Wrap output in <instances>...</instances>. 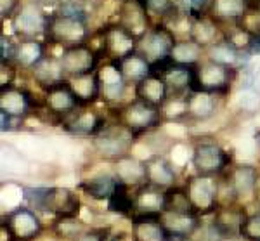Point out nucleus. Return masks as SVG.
<instances>
[{
	"label": "nucleus",
	"instance_id": "f257e3e1",
	"mask_svg": "<svg viewBox=\"0 0 260 241\" xmlns=\"http://www.w3.org/2000/svg\"><path fill=\"white\" fill-rule=\"evenodd\" d=\"M137 134L121 122L106 124L95 135H92V147L108 160H118L130 155Z\"/></svg>",
	"mask_w": 260,
	"mask_h": 241
},
{
	"label": "nucleus",
	"instance_id": "f03ea898",
	"mask_svg": "<svg viewBox=\"0 0 260 241\" xmlns=\"http://www.w3.org/2000/svg\"><path fill=\"white\" fill-rule=\"evenodd\" d=\"M50 44H59L62 49L73 47L78 44H85L89 40V28H87V19L77 18V16L66 14H50L49 26L45 33Z\"/></svg>",
	"mask_w": 260,
	"mask_h": 241
},
{
	"label": "nucleus",
	"instance_id": "7ed1b4c3",
	"mask_svg": "<svg viewBox=\"0 0 260 241\" xmlns=\"http://www.w3.org/2000/svg\"><path fill=\"white\" fill-rule=\"evenodd\" d=\"M78 108H82L78 97L75 96L68 78H59L45 85L44 92V111L47 115L57 118V122H64L73 115Z\"/></svg>",
	"mask_w": 260,
	"mask_h": 241
},
{
	"label": "nucleus",
	"instance_id": "20e7f679",
	"mask_svg": "<svg viewBox=\"0 0 260 241\" xmlns=\"http://www.w3.org/2000/svg\"><path fill=\"white\" fill-rule=\"evenodd\" d=\"M192 167L194 174L207 177H219L231 167V153L219 142L201 141L192 149Z\"/></svg>",
	"mask_w": 260,
	"mask_h": 241
},
{
	"label": "nucleus",
	"instance_id": "39448f33",
	"mask_svg": "<svg viewBox=\"0 0 260 241\" xmlns=\"http://www.w3.org/2000/svg\"><path fill=\"white\" fill-rule=\"evenodd\" d=\"M2 231H7V241H33L44 232V224L33 208L19 206L4 215Z\"/></svg>",
	"mask_w": 260,
	"mask_h": 241
},
{
	"label": "nucleus",
	"instance_id": "423d86ee",
	"mask_svg": "<svg viewBox=\"0 0 260 241\" xmlns=\"http://www.w3.org/2000/svg\"><path fill=\"white\" fill-rule=\"evenodd\" d=\"M238 70L222 66L219 63L205 61L194 66V87L192 91H205L217 96H225L233 85L234 75Z\"/></svg>",
	"mask_w": 260,
	"mask_h": 241
},
{
	"label": "nucleus",
	"instance_id": "0eeeda50",
	"mask_svg": "<svg viewBox=\"0 0 260 241\" xmlns=\"http://www.w3.org/2000/svg\"><path fill=\"white\" fill-rule=\"evenodd\" d=\"M187 194H189L192 206L196 214L212 215L219 206V177H207L194 174L184 184Z\"/></svg>",
	"mask_w": 260,
	"mask_h": 241
},
{
	"label": "nucleus",
	"instance_id": "6e6552de",
	"mask_svg": "<svg viewBox=\"0 0 260 241\" xmlns=\"http://www.w3.org/2000/svg\"><path fill=\"white\" fill-rule=\"evenodd\" d=\"M161 120L163 116L160 106L137 99V97L132 103L125 104L118 113V122L132 129L137 135L141 132H148L151 129H156L161 124Z\"/></svg>",
	"mask_w": 260,
	"mask_h": 241
},
{
	"label": "nucleus",
	"instance_id": "1a4fd4ad",
	"mask_svg": "<svg viewBox=\"0 0 260 241\" xmlns=\"http://www.w3.org/2000/svg\"><path fill=\"white\" fill-rule=\"evenodd\" d=\"M174 32L167 24L149 28L144 35L137 40V50L151 63V66L169 59V54L175 44Z\"/></svg>",
	"mask_w": 260,
	"mask_h": 241
},
{
	"label": "nucleus",
	"instance_id": "9d476101",
	"mask_svg": "<svg viewBox=\"0 0 260 241\" xmlns=\"http://www.w3.org/2000/svg\"><path fill=\"white\" fill-rule=\"evenodd\" d=\"M49 14H45L39 2L30 0L19 6L18 12L12 18V28L19 39H37L47 33Z\"/></svg>",
	"mask_w": 260,
	"mask_h": 241
},
{
	"label": "nucleus",
	"instance_id": "9b49d317",
	"mask_svg": "<svg viewBox=\"0 0 260 241\" xmlns=\"http://www.w3.org/2000/svg\"><path fill=\"white\" fill-rule=\"evenodd\" d=\"M99 61V54L89 42L78 44L73 47L62 49L59 56V65L64 78L78 77V75L94 73Z\"/></svg>",
	"mask_w": 260,
	"mask_h": 241
},
{
	"label": "nucleus",
	"instance_id": "f8f14e48",
	"mask_svg": "<svg viewBox=\"0 0 260 241\" xmlns=\"http://www.w3.org/2000/svg\"><path fill=\"white\" fill-rule=\"evenodd\" d=\"M248 212L245 205L241 203H229V205H220L212 214V224L217 227L220 236L225 241L236 239L241 236V227L245 224Z\"/></svg>",
	"mask_w": 260,
	"mask_h": 241
},
{
	"label": "nucleus",
	"instance_id": "ddd939ff",
	"mask_svg": "<svg viewBox=\"0 0 260 241\" xmlns=\"http://www.w3.org/2000/svg\"><path fill=\"white\" fill-rule=\"evenodd\" d=\"M224 175L229 180L238 201L253 200L255 193L258 191V170L253 165H234L224 172Z\"/></svg>",
	"mask_w": 260,
	"mask_h": 241
},
{
	"label": "nucleus",
	"instance_id": "4468645a",
	"mask_svg": "<svg viewBox=\"0 0 260 241\" xmlns=\"http://www.w3.org/2000/svg\"><path fill=\"white\" fill-rule=\"evenodd\" d=\"M132 239L136 241H167L163 212H136L130 215Z\"/></svg>",
	"mask_w": 260,
	"mask_h": 241
},
{
	"label": "nucleus",
	"instance_id": "2eb2a0df",
	"mask_svg": "<svg viewBox=\"0 0 260 241\" xmlns=\"http://www.w3.org/2000/svg\"><path fill=\"white\" fill-rule=\"evenodd\" d=\"M42 210L56 217H77L80 212V198L68 188H47Z\"/></svg>",
	"mask_w": 260,
	"mask_h": 241
},
{
	"label": "nucleus",
	"instance_id": "dca6fc26",
	"mask_svg": "<svg viewBox=\"0 0 260 241\" xmlns=\"http://www.w3.org/2000/svg\"><path fill=\"white\" fill-rule=\"evenodd\" d=\"M148 9H146L142 0H125L121 4L120 11V21L121 24L130 35H134L137 40L144 35L149 29V18H148Z\"/></svg>",
	"mask_w": 260,
	"mask_h": 241
},
{
	"label": "nucleus",
	"instance_id": "f3484780",
	"mask_svg": "<svg viewBox=\"0 0 260 241\" xmlns=\"http://www.w3.org/2000/svg\"><path fill=\"white\" fill-rule=\"evenodd\" d=\"M98 78H99V91H101V99L106 103H118L121 97L125 96L127 91V82H125L121 71L116 68L113 61L103 68L98 70Z\"/></svg>",
	"mask_w": 260,
	"mask_h": 241
},
{
	"label": "nucleus",
	"instance_id": "a211bd4d",
	"mask_svg": "<svg viewBox=\"0 0 260 241\" xmlns=\"http://www.w3.org/2000/svg\"><path fill=\"white\" fill-rule=\"evenodd\" d=\"M64 127L66 132L73 135H85V137H92L106 125L104 118L101 113L94 111V109L87 108H78L73 115H70L64 122L61 124Z\"/></svg>",
	"mask_w": 260,
	"mask_h": 241
},
{
	"label": "nucleus",
	"instance_id": "6ab92c4d",
	"mask_svg": "<svg viewBox=\"0 0 260 241\" xmlns=\"http://www.w3.org/2000/svg\"><path fill=\"white\" fill-rule=\"evenodd\" d=\"M101 35H103V40H101L103 42V52L110 54L111 59L121 57L137 49V39L130 35L121 24L106 26V29L101 32Z\"/></svg>",
	"mask_w": 260,
	"mask_h": 241
},
{
	"label": "nucleus",
	"instance_id": "aec40b11",
	"mask_svg": "<svg viewBox=\"0 0 260 241\" xmlns=\"http://www.w3.org/2000/svg\"><path fill=\"white\" fill-rule=\"evenodd\" d=\"M219 97L217 94L205 91H192L186 96L187 103V120L207 122L215 115L219 109Z\"/></svg>",
	"mask_w": 260,
	"mask_h": 241
},
{
	"label": "nucleus",
	"instance_id": "412c9836",
	"mask_svg": "<svg viewBox=\"0 0 260 241\" xmlns=\"http://www.w3.org/2000/svg\"><path fill=\"white\" fill-rule=\"evenodd\" d=\"M110 61L115 63L116 68L121 71V75H123V78L127 83L137 85V83L142 82L146 77L151 75V63L142 56L137 49L128 54H125V56H121V57L110 59Z\"/></svg>",
	"mask_w": 260,
	"mask_h": 241
},
{
	"label": "nucleus",
	"instance_id": "4be33fe9",
	"mask_svg": "<svg viewBox=\"0 0 260 241\" xmlns=\"http://www.w3.org/2000/svg\"><path fill=\"white\" fill-rule=\"evenodd\" d=\"M167 83L169 97H182L192 92L194 87V66H179L170 65L161 73Z\"/></svg>",
	"mask_w": 260,
	"mask_h": 241
},
{
	"label": "nucleus",
	"instance_id": "5701e85b",
	"mask_svg": "<svg viewBox=\"0 0 260 241\" xmlns=\"http://www.w3.org/2000/svg\"><path fill=\"white\" fill-rule=\"evenodd\" d=\"M33 99L31 94L24 88L18 87H6L0 88V111H6L7 115L14 116L16 120H21L24 115L31 111Z\"/></svg>",
	"mask_w": 260,
	"mask_h": 241
},
{
	"label": "nucleus",
	"instance_id": "b1692460",
	"mask_svg": "<svg viewBox=\"0 0 260 241\" xmlns=\"http://www.w3.org/2000/svg\"><path fill=\"white\" fill-rule=\"evenodd\" d=\"M118 183L127 186H144L148 183V170H146V162L139 158H134L132 155L121 156L115 160V172Z\"/></svg>",
	"mask_w": 260,
	"mask_h": 241
},
{
	"label": "nucleus",
	"instance_id": "393cba45",
	"mask_svg": "<svg viewBox=\"0 0 260 241\" xmlns=\"http://www.w3.org/2000/svg\"><path fill=\"white\" fill-rule=\"evenodd\" d=\"M146 170H148V183L146 184H153L161 189H169L175 186L177 172L174 168V163L165 156L153 155L149 160H146Z\"/></svg>",
	"mask_w": 260,
	"mask_h": 241
},
{
	"label": "nucleus",
	"instance_id": "a878e982",
	"mask_svg": "<svg viewBox=\"0 0 260 241\" xmlns=\"http://www.w3.org/2000/svg\"><path fill=\"white\" fill-rule=\"evenodd\" d=\"M246 54L248 52L234 47L231 42L224 39L215 42V44L208 47V59H210V61L219 63L222 66L233 68V70H240V68L245 65V61L248 59Z\"/></svg>",
	"mask_w": 260,
	"mask_h": 241
},
{
	"label": "nucleus",
	"instance_id": "bb28decb",
	"mask_svg": "<svg viewBox=\"0 0 260 241\" xmlns=\"http://www.w3.org/2000/svg\"><path fill=\"white\" fill-rule=\"evenodd\" d=\"M189 39L198 42L203 47H210L215 42L224 39V32L219 26V19L207 14V16H201V18L192 19Z\"/></svg>",
	"mask_w": 260,
	"mask_h": 241
},
{
	"label": "nucleus",
	"instance_id": "cd10ccee",
	"mask_svg": "<svg viewBox=\"0 0 260 241\" xmlns=\"http://www.w3.org/2000/svg\"><path fill=\"white\" fill-rule=\"evenodd\" d=\"M203 45L192 39H180L175 40L174 47L169 54V61L172 65L179 66H198L203 56Z\"/></svg>",
	"mask_w": 260,
	"mask_h": 241
},
{
	"label": "nucleus",
	"instance_id": "c85d7f7f",
	"mask_svg": "<svg viewBox=\"0 0 260 241\" xmlns=\"http://www.w3.org/2000/svg\"><path fill=\"white\" fill-rule=\"evenodd\" d=\"M136 96L137 99L148 101V103L161 108V104L169 99V91H167V83L161 75L151 73L149 77H146L136 85Z\"/></svg>",
	"mask_w": 260,
	"mask_h": 241
},
{
	"label": "nucleus",
	"instance_id": "c756f323",
	"mask_svg": "<svg viewBox=\"0 0 260 241\" xmlns=\"http://www.w3.org/2000/svg\"><path fill=\"white\" fill-rule=\"evenodd\" d=\"M116 186H118V179H116L115 174H98L90 177V179L82 180L78 188L82 189L83 194H87L92 200L108 201Z\"/></svg>",
	"mask_w": 260,
	"mask_h": 241
},
{
	"label": "nucleus",
	"instance_id": "7c9ffc66",
	"mask_svg": "<svg viewBox=\"0 0 260 241\" xmlns=\"http://www.w3.org/2000/svg\"><path fill=\"white\" fill-rule=\"evenodd\" d=\"M45 57H47L45 44H42L37 39H19L18 52H16V66L23 68V70H33Z\"/></svg>",
	"mask_w": 260,
	"mask_h": 241
},
{
	"label": "nucleus",
	"instance_id": "2f4dec72",
	"mask_svg": "<svg viewBox=\"0 0 260 241\" xmlns=\"http://www.w3.org/2000/svg\"><path fill=\"white\" fill-rule=\"evenodd\" d=\"M71 88H73L75 96L78 97L82 106H89L94 101L101 99V91H99V78H98V70L94 73L87 75H78V77L68 78Z\"/></svg>",
	"mask_w": 260,
	"mask_h": 241
},
{
	"label": "nucleus",
	"instance_id": "473e14b6",
	"mask_svg": "<svg viewBox=\"0 0 260 241\" xmlns=\"http://www.w3.org/2000/svg\"><path fill=\"white\" fill-rule=\"evenodd\" d=\"M163 212L165 214H180V215H198L184 186H172V188L165 189Z\"/></svg>",
	"mask_w": 260,
	"mask_h": 241
},
{
	"label": "nucleus",
	"instance_id": "72a5a7b5",
	"mask_svg": "<svg viewBox=\"0 0 260 241\" xmlns=\"http://www.w3.org/2000/svg\"><path fill=\"white\" fill-rule=\"evenodd\" d=\"M134 194H136V212H163L165 189L153 184H144L139 186Z\"/></svg>",
	"mask_w": 260,
	"mask_h": 241
},
{
	"label": "nucleus",
	"instance_id": "f704fd0d",
	"mask_svg": "<svg viewBox=\"0 0 260 241\" xmlns=\"http://www.w3.org/2000/svg\"><path fill=\"white\" fill-rule=\"evenodd\" d=\"M163 224L169 234L192 236L201 226L200 215H180V214H165L163 212Z\"/></svg>",
	"mask_w": 260,
	"mask_h": 241
},
{
	"label": "nucleus",
	"instance_id": "c9c22d12",
	"mask_svg": "<svg viewBox=\"0 0 260 241\" xmlns=\"http://www.w3.org/2000/svg\"><path fill=\"white\" fill-rule=\"evenodd\" d=\"M246 11H248L246 0H212L208 14L222 21H238L246 14Z\"/></svg>",
	"mask_w": 260,
	"mask_h": 241
},
{
	"label": "nucleus",
	"instance_id": "e433bc0d",
	"mask_svg": "<svg viewBox=\"0 0 260 241\" xmlns=\"http://www.w3.org/2000/svg\"><path fill=\"white\" fill-rule=\"evenodd\" d=\"M108 210L118 215H127V217L136 212V194H130V186L118 183L108 200Z\"/></svg>",
	"mask_w": 260,
	"mask_h": 241
},
{
	"label": "nucleus",
	"instance_id": "4c0bfd02",
	"mask_svg": "<svg viewBox=\"0 0 260 241\" xmlns=\"http://www.w3.org/2000/svg\"><path fill=\"white\" fill-rule=\"evenodd\" d=\"M89 227L83 224V221L77 217H57L52 224V231L57 238L73 241L78 234H82Z\"/></svg>",
	"mask_w": 260,
	"mask_h": 241
},
{
	"label": "nucleus",
	"instance_id": "58836bf2",
	"mask_svg": "<svg viewBox=\"0 0 260 241\" xmlns=\"http://www.w3.org/2000/svg\"><path fill=\"white\" fill-rule=\"evenodd\" d=\"M161 116H163V120H174V122L187 120L186 96L169 97V99L161 104Z\"/></svg>",
	"mask_w": 260,
	"mask_h": 241
},
{
	"label": "nucleus",
	"instance_id": "ea45409f",
	"mask_svg": "<svg viewBox=\"0 0 260 241\" xmlns=\"http://www.w3.org/2000/svg\"><path fill=\"white\" fill-rule=\"evenodd\" d=\"M142 2H144L149 14L163 19H170L172 16H175L179 12L177 2H174V0H142Z\"/></svg>",
	"mask_w": 260,
	"mask_h": 241
},
{
	"label": "nucleus",
	"instance_id": "a19ab883",
	"mask_svg": "<svg viewBox=\"0 0 260 241\" xmlns=\"http://www.w3.org/2000/svg\"><path fill=\"white\" fill-rule=\"evenodd\" d=\"M212 0H177V7L184 16L196 19L210 12Z\"/></svg>",
	"mask_w": 260,
	"mask_h": 241
},
{
	"label": "nucleus",
	"instance_id": "79ce46f5",
	"mask_svg": "<svg viewBox=\"0 0 260 241\" xmlns=\"http://www.w3.org/2000/svg\"><path fill=\"white\" fill-rule=\"evenodd\" d=\"M245 241H260V210L248 214L241 227V236Z\"/></svg>",
	"mask_w": 260,
	"mask_h": 241
},
{
	"label": "nucleus",
	"instance_id": "37998d69",
	"mask_svg": "<svg viewBox=\"0 0 260 241\" xmlns=\"http://www.w3.org/2000/svg\"><path fill=\"white\" fill-rule=\"evenodd\" d=\"M0 50H2V63H16V52H18V42H12L11 37L2 35L0 39Z\"/></svg>",
	"mask_w": 260,
	"mask_h": 241
},
{
	"label": "nucleus",
	"instance_id": "c03bdc74",
	"mask_svg": "<svg viewBox=\"0 0 260 241\" xmlns=\"http://www.w3.org/2000/svg\"><path fill=\"white\" fill-rule=\"evenodd\" d=\"M110 239H111L110 229H103V227H99V229H85L73 241H110Z\"/></svg>",
	"mask_w": 260,
	"mask_h": 241
},
{
	"label": "nucleus",
	"instance_id": "a18cd8bd",
	"mask_svg": "<svg viewBox=\"0 0 260 241\" xmlns=\"http://www.w3.org/2000/svg\"><path fill=\"white\" fill-rule=\"evenodd\" d=\"M21 6V0H0V12L2 18H11L18 12Z\"/></svg>",
	"mask_w": 260,
	"mask_h": 241
},
{
	"label": "nucleus",
	"instance_id": "49530a36",
	"mask_svg": "<svg viewBox=\"0 0 260 241\" xmlns=\"http://www.w3.org/2000/svg\"><path fill=\"white\" fill-rule=\"evenodd\" d=\"M0 122H2V132H9V130L14 129L12 125H14L16 118L7 115L6 111H0Z\"/></svg>",
	"mask_w": 260,
	"mask_h": 241
},
{
	"label": "nucleus",
	"instance_id": "de8ad7c7",
	"mask_svg": "<svg viewBox=\"0 0 260 241\" xmlns=\"http://www.w3.org/2000/svg\"><path fill=\"white\" fill-rule=\"evenodd\" d=\"M253 83H255V91H258V92H260V70L257 71V75H255Z\"/></svg>",
	"mask_w": 260,
	"mask_h": 241
},
{
	"label": "nucleus",
	"instance_id": "09e8293b",
	"mask_svg": "<svg viewBox=\"0 0 260 241\" xmlns=\"http://www.w3.org/2000/svg\"><path fill=\"white\" fill-rule=\"evenodd\" d=\"M110 241H127V239H125V238H123V236H121V234H120V236H115V234H111V239H110ZM132 241H136V239H132Z\"/></svg>",
	"mask_w": 260,
	"mask_h": 241
},
{
	"label": "nucleus",
	"instance_id": "8fccbe9b",
	"mask_svg": "<svg viewBox=\"0 0 260 241\" xmlns=\"http://www.w3.org/2000/svg\"><path fill=\"white\" fill-rule=\"evenodd\" d=\"M35 2H39L40 6H42V4H52L54 0H35Z\"/></svg>",
	"mask_w": 260,
	"mask_h": 241
}]
</instances>
